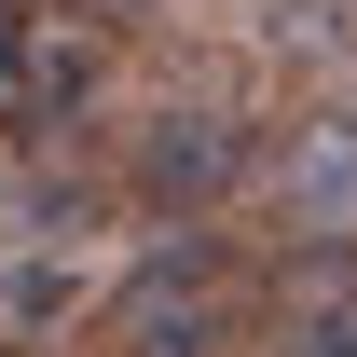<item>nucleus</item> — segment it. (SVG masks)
<instances>
[{"label":"nucleus","mask_w":357,"mask_h":357,"mask_svg":"<svg viewBox=\"0 0 357 357\" xmlns=\"http://www.w3.org/2000/svg\"><path fill=\"white\" fill-rule=\"evenodd\" d=\"M261 42H275V55H303V69H330V55L357 42V0H275Z\"/></svg>","instance_id":"6"},{"label":"nucleus","mask_w":357,"mask_h":357,"mask_svg":"<svg viewBox=\"0 0 357 357\" xmlns=\"http://www.w3.org/2000/svg\"><path fill=\"white\" fill-rule=\"evenodd\" d=\"M275 344L289 357H357V261H316L289 289V316H275Z\"/></svg>","instance_id":"5"},{"label":"nucleus","mask_w":357,"mask_h":357,"mask_svg":"<svg viewBox=\"0 0 357 357\" xmlns=\"http://www.w3.org/2000/svg\"><path fill=\"white\" fill-rule=\"evenodd\" d=\"M220 275H234V234H165L151 261L124 275V303H110V330L124 344H165V330H192V316H220Z\"/></svg>","instance_id":"3"},{"label":"nucleus","mask_w":357,"mask_h":357,"mask_svg":"<svg viewBox=\"0 0 357 357\" xmlns=\"http://www.w3.org/2000/svg\"><path fill=\"white\" fill-rule=\"evenodd\" d=\"M275 192H289V220H303L316 248H357V124L344 110H330V124H289Z\"/></svg>","instance_id":"4"},{"label":"nucleus","mask_w":357,"mask_h":357,"mask_svg":"<svg viewBox=\"0 0 357 357\" xmlns=\"http://www.w3.org/2000/svg\"><path fill=\"white\" fill-rule=\"evenodd\" d=\"M124 28L96 0H0V137H69L110 83Z\"/></svg>","instance_id":"1"},{"label":"nucleus","mask_w":357,"mask_h":357,"mask_svg":"<svg viewBox=\"0 0 357 357\" xmlns=\"http://www.w3.org/2000/svg\"><path fill=\"white\" fill-rule=\"evenodd\" d=\"M248 165H261V151H248V124H234V110H151V124L124 137V192L137 206H151V220H206V206H220V192H248Z\"/></svg>","instance_id":"2"}]
</instances>
